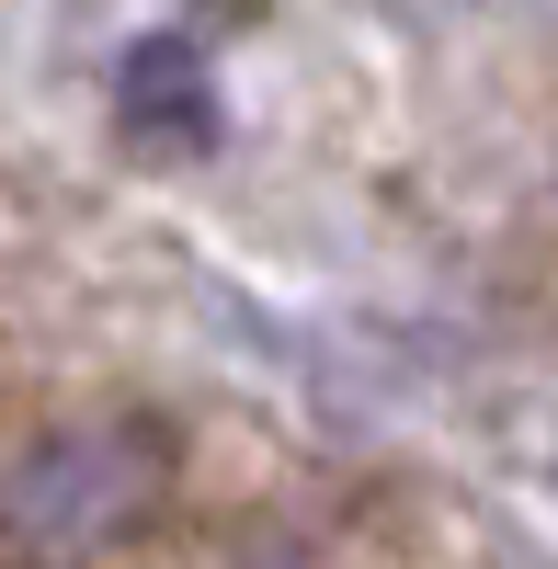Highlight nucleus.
<instances>
[{
	"instance_id": "nucleus-2",
	"label": "nucleus",
	"mask_w": 558,
	"mask_h": 569,
	"mask_svg": "<svg viewBox=\"0 0 558 569\" xmlns=\"http://www.w3.org/2000/svg\"><path fill=\"white\" fill-rule=\"evenodd\" d=\"M114 114H126L137 137H149V149H160V137H182V149H195V137L217 126V91H206V58H195V46H182V34H149V46H137V58H126V80H114Z\"/></svg>"
},
{
	"instance_id": "nucleus-1",
	"label": "nucleus",
	"mask_w": 558,
	"mask_h": 569,
	"mask_svg": "<svg viewBox=\"0 0 558 569\" xmlns=\"http://www.w3.org/2000/svg\"><path fill=\"white\" fill-rule=\"evenodd\" d=\"M171 479H182V433L160 410H69L0 467V558L91 569L171 512Z\"/></svg>"
}]
</instances>
